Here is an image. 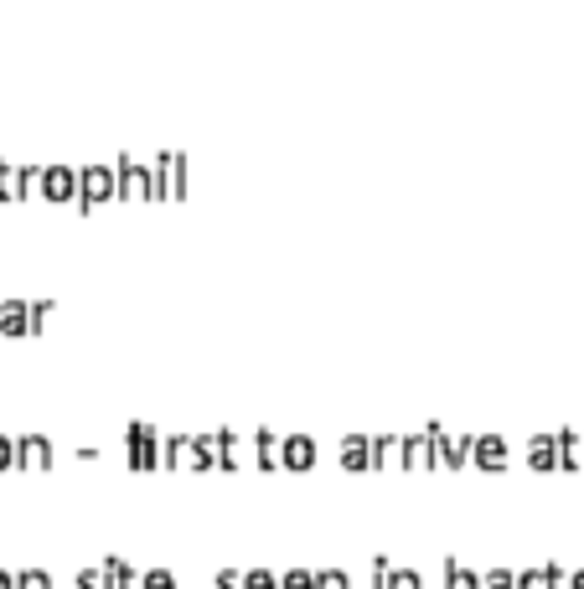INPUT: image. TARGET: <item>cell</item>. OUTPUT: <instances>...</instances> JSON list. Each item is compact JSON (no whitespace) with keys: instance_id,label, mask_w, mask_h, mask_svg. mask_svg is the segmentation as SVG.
<instances>
[{"instance_id":"cell-8","label":"cell","mask_w":584,"mask_h":589,"mask_svg":"<svg viewBox=\"0 0 584 589\" xmlns=\"http://www.w3.org/2000/svg\"><path fill=\"white\" fill-rule=\"evenodd\" d=\"M280 445H285V434L254 429V471H285V465H280Z\"/></svg>"},{"instance_id":"cell-21","label":"cell","mask_w":584,"mask_h":589,"mask_svg":"<svg viewBox=\"0 0 584 589\" xmlns=\"http://www.w3.org/2000/svg\"><path fill=\"white\" fill-rule=\"evenodd\" d=\"M78 589H109V574L104 569H83L78 574Z\"/></svg>"},{"instance_id":"cell-15","label":"cell","mask_w":584,"mask_h":589,"mask_svg":"<svg viewBox=\"0 0 584 589\" xmlns=\"http://www.w3.org/2000/svg\"><path fill=\"white\" fill-rule=\"evenodd\" d=\"M280 589H321V574H311V569H290V574H280Z\"/></svg>"},{"instance_id":"cell-2","label":"cell","mask_w":584,"mask_h":589,"mask_svg":"<svg viewBox=\"0 0 584 589\" xmlns=\"http://www.w3.org/2000/svg\"><path fill=\"white\" fill-rule=\"evenodd\" d=\"M166 471H212L197 434H166Z\"/></svg>"},{"instance_id":"cell-1","label":"cell","mask_w":584,"mask_h":589,"mask_svg":"<svg viewBox=\"0 0 584 589\" xmlns=\"http://www.w3.org/2000/svg\"><path fill=\"white\" fill-rule=\"evenodd\" d=\"M125 455H130V471H156V465H166V434L150 429V424H130Z\"/></svg>"},{"instance_id":"cell-19","label":"cell","mask_w":584,"mask_h":589,"mask_svg":"<svg viewBox=\"0 0 584 589\" xmlns=\"http://www.w3.org/2000/svg\"><path fill=\"white\" fill-rule=\"evenodd\" d=\"M16 589H52V579H47L42 569H21V574H16Z\"/></svg>"},{"instance_id":"cell-24","label":"cell","mask_w":584,"mask_h":589,"mask_svg":"<svg viewBox=\"0 0 584 589\" xmlns=\"http://www.w3.org/2000/svg\"><path fill=\"white\" fill-rule=\"evenodd\" d=\"M218 589H243V574H233V569H223V574H218Z\"/></svg>"},{"instance_id":"cell-23","label":"cell","mask_w":584,"mask_h":589,"mask_svg":"<svg viewBox=\"0 0 584 589\" xmlns=\"http://www.w3.org/2000/svg\"><path fill=\"white\" fill-rule=\"evenodd\" d=\"M6 465H16V440H6V434H0V471H6Z\"/></svg>"},{"instance_id":"cell-4","label":"cell","mask_w":584,"mask_h":589,"mask_svg":"<svg viewBox=\"0 0 584 589\" xmlns=\"http://www.w3.org/2000/svg\"><path fill=\"white\" fill-rule=\"evenodd\" d=\"M471 460L481 465V471H507L512 445L502 440V434H476V440H471Z\"/></svg>"},{"instance_id":"cell-9","label":"cell","mask_w":584,"mask_h":589,"mask_svg":"<svg viewBox=\"0 0 584 589\" xmlns=\"http://www.w3.org/2000/svg\"><path fill=\"white\" fill-rule=\"evenodd\" d=\"M373 471H404V434H373Z\"/></svg>"},{"instance_id":"cell-10","label":"cell","mask_w":584,"mask_h":589,"mask_svg":"<svg viewBox=\"0 0 584 589\" xmlns=\"http://www.w3.org/2000/svg\"><path fill=\"white\" fill-rule=\"evenodd\" d=\"M528 465L533 471H559V434H533L528 440Z\"/></svg>"},{"instance_id":"cell-16","label":"cell","mask_w":584,"mask_h":589,"mask_svg":"<svg viewBox=\"0 0 584 589\" xmlns=\"http://www.w3.org/2000/svg\"><path fill=\"white\" fill-rule=\"evenodd\" d=\"M243 589H280V574H269V569H249V574H243Z\"/></svg>"},{"instance_id":"cell-14","label":"cell","mask_w":584,"mask_h":589,"mask_svg":"<svg viewBox=\"0 0 584 589\" xmlns=\"http://www.w3.org/2000/svg\"><path fill=\"white\" fill-rule=\"evenodd\" d=\"M553 579H559V564H543V569H522V574H517V589H553Z\"/></svg>"},{"instance_id":"cell-5","label":"cell","mask_w":584,"mask_h":589,"mask_svg":"<svg viewBox=\"0 0 584 589\" xmlns=\"http://www.w3.org/2000/svg\"><path fill=\"white\" fill-rule=\"evenodd\" d=\"M404 471H435V434L429 429L404 434Z\"/></svg>"},{"instance_id":"cell-22","label":"cell","mask_w":584,"mask_h":589,"mask_svg":"<svg viewBox=\"0 0 584 589\" xmlns=\"http://www.w3.org/2000/svg\"><path fill=\"white\" fill-rule=\"evenodd\" d=\"M321 589H352V579L342 569H321Z\"/></svg>"},{"instance_id":"cell-3","label":"cell","mask_w":584,"mask_h":589,"mask_svg":"<svg viewBox=\"0 0 584 589\" xmlns=\"http://www.w3.org/2000/svg\"><path fill=\"white\" fill-rule=\"evenodd\" d=\"M429 434H435V460L445 465V471H460V465L471 460L476 434H455V429H440V424H429Z\"/></svg>"},{"instance_id":"cell-13","label":"cell","mask_w":584,"mask_h":589,"mask_svg":"<svg viewBox=\"0 0 584 589\" xmlns=\"http://www.w3.org/2000/svg\"><path fill=\"white\" fill-rule=\"evenodd\" d=\"M104 574H109V589H140V574L125 558H104Z\"/></svg>"},{"instance_id":"cell-20","label":"cell","mask_w":584,"mask_h":589,"mask_svg":"<svg viewBox=\"0 0 584 589\" xmlns=\"http://www.w3.org/2000/svg\"><path fill=\"white\" fill-rule=\"evenodd\" d=\"M388 589H424L414 569H388Z\"/></svg>"},{"instance_id":"cell-18","label":"cell","mask_w":584,"mask_h":589,"mask_svg":"<svg viewBox=\"0 0 584 589\" xmlns=\"http://www.w3.org/2000/svg\"><path fill=\"white\" fill-rule=\"evenodd\" d=\"M481 589H517V574L512 569H491V574H481Z\"/></svg>"},{"instance_id":"cell-12","label":"cell","mask_w":584,"mask_h":589,"mask_svg":"<svg viewBox=\"0 0 584 589\" xmlns=\"http://www.w3.org/2000/svg\"><path fill=\"white\" fill-rule=\"evenodd\" d=\"M440 574H445V589H481V574H476V569H466L460 558H445Z\"/></svg>"},{"instance_id":"cell-25","label":"cell","mask_w":584,"mask_h":589,"mask_svg":"<svg viewBox=\"0 0 584 589\" xmlns=\"http://www.w3.org/2000/svg\"><path fill=\"white\" fill-rule=\"evenodd\" d=\"M569 589H584V569H574V574H569Z\"/></svg>"},{"instance_id":"cell-17","label":"cell","mask_w":584,"mask_h":589,"mask_svg":"<svg viewBox=\"0 0 584 589\" xmlns=\"http://www.w3.org/2000/svg\"><path fill=\"white\" fill-rule=\"evenodd\" d=\"M140 589H176V574H166V569H145V574H140Z\"/></svg>"},{"instance_id":"cell-11","label":"cell","mask_w":584,"mask_h":589,"mask_svg":"<svg viewBox=\"0 0 584 589\" xmlns=\"http://www.w3.org/2000/svg\"><path fill=\"white\" fill-rule=\"evenodd\" d=\"M342 465L347 471H373V440H367V434H347L342 440Z\"/></svg>"},{"instance_id":"cell-26","label":"cell","mask_w":584,"mask_h":589,"mask_svg":"<svg viewBox=\"0 0 584 589\" xmlns=\"http://www.w3.org/2000/svg\"><path fill=\"white\" fill-rule=\"evenodd\" d=\"M0 589H16V574H0Z\"/></svg>"},{"instance_id":"cell-6","label":"cell","mask_w":584,"mask_h":589,"mask_svg":"<svg viewBox=\"0 0 584 589\" xmlns=\"http://www.w3.org/2000/svg\"><path fill=\"white\" fill-rule=\"evenodd\" d=\"M16 465H21V471H52L47 434H21V440H16Z\"/></svg>"},{"instance_id":"cell-7","label":"cell","mask_w":584,"mask_h":589,"mask_svg":"<svg viewBox=\"0 0 584 589\" xmlns=\"http://www.w3.org/2000/svg\"><path fill=\"white\" fill-rule=\"evenodd\" d=\"M280 465H285V471H311V465H316V440H311V434H285Z\"/></svg>"}]
</instances>
